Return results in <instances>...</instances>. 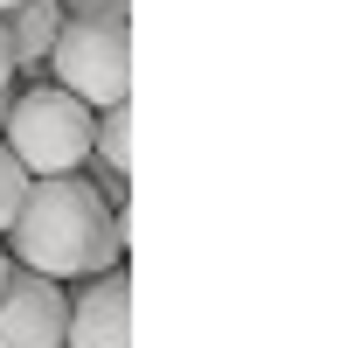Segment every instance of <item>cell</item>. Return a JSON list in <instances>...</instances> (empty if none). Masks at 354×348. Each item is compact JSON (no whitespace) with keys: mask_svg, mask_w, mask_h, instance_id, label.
I'll list each match as a JSON object with an SVG mask.
<instances>
[{"mask_svg":"<svg viewBox=\"0 0 354 348\" xmlns=\"http://www.w3.org/2000/svg\"><path fill=\"white\" fill-rule=\"evenodd\" d=\"M8 258L49 279H91L125 258V216L104 202L91 167L28 182V202L8 223Z\"/></svg>","mask_w":354,"mask_h":348,"instance_id":"obj_1","label":"cell"},{"mask_svg":"<svg viewBox=\"0 0 354 348\" xmlns=\"http://www.w3.org/2000/svg\"><path fill=\"white\" fill-rule=\"evenodd\" d=\"M91 132H97V112L77 91H63V84L15 91L8 125H0L8 153L28 167V182H42V174H77L91 160Z\"/></svg>","mask_w":354,"mask_h":348,"instance_id":"obj_2","label":"cell"},{"mask_svg":"<svg viewBox=\"0 0 354 348\" xmlns=\"http://www.w3.org/2000/svg\"><path fill=\"white\" fill-rule=\"evenodd\" d=\"M49 70L63 91H77L91 112L125 105L132 91V42L118 15H63L56 42H49Z\"/></svg>","mask_w":354,"mask_h":348,"instance_id":"obj_3","label":"cell"},{"mask_svg":"<svg viewBox=\"0 0 354 348\" xmlns=\"http://www.w3.org/2000/svg\"><path fill=\"white\" fill-rule=\"evenodd\" d=\"M63 320H70L63 279L15 265L0 286V348H63Z\"/></svg>","mask_w":354,"mask_h":348,"instance_id":"obj_4","label":"cell"},{"mask_svg":"<svg viewBox=\"0 0 354 348\" xmlns=\"http://www.w3.org/2000/svg\"><path fill=\"white\" fill-rule=\"evenodd\" d=\"M63 348H132V286L125 265L77 279L70 320H63Z\"/></svg>","mask_w":354,"mask_h":348,"instance_id":"obj_5","label":"cell"},{"mask_svg":"<svg viewBox=\"0 0 354 348\" xmlns=\"http://www.w3.org/2000/svg\"><path fill=\"white\" fill-rule=\"evenodd\" d=\"M0 21H8V42H15V70H42L63 28V0H15Z\"/></svg>","mask_w":354,"mask_h":348,"instance_id":"obj_6","label":"cell"},{"mask_svg":"<svg viewBox=\"0 0 354 348\" xmlns=\"http://www.w3.org/2000/svg\"><path fill=\"white\" fill-rule=\"evenodd\" d=\"M21 202H28V167L8 153V139H0V237H8V223H15Z\"/></svg>","mask_w":354,"mask_h":348,"instance_id":"obj_7","label":"cell"},{"mask_svg":"<svg viewBox=\"0 0 354 348\" xmlns=\"http://www.w3.org/2000/svg\"><path fill=\"white\" fill-rule=\"evenodd\" d=\"M63 15H132V0H63Z\"/></svg>","mask_w":354,"mask_h":348,"instance_id":"obj_8","label":"cell"},{"mask_svg":"<svg viewBox=\"0 0 354 348\" xmlns=\"http://www.w3.org/2000/svg\"><path fill=\"white\" fill-rule=\"evenodd\" d=\"M0 84H15V42H8V21H0Z\"/></svg>","mask_w":354,"mask_h":348,"instance_id":"obj_9","label":"cell"},{"mask_svg":"<svg viewBox=\"0 0 354 348\" xmlns=\"http://www.w3.org/2000/svg\"><path fill=\"white\" fill-rule=\"evenodd\" d=\"M8 105H15V84H0V125H8Z\"/></svg>","mask_w":354,"mask_h":348,"instance_id":"obj_10","label":"cell"},{"mask_svg":"<svg viewBox=\"0 0 354 348\" xmlns=\"http://www.w3.org/2000/svg\"><path fill=\"white\" fill-rule=\"evenodd\" d=\"M8 272H15V258H8V251H0V286H8Z\"/></svg>","mask_w":354,"mask_h":348,"instance_id":"obj_11","label":"cell"},{"mask_svg":"<svg viewBox=\"0 0 354 348\" xmlns=\"http://www.w3.org/2000/svg\"><path fill=\"white\" fill-rule=\"evenodd\" d=\"M8 8H15V0H0V15H8Z\"/></svg>","mask_w":354,"mask_h":348,"instance_id":"obj_12","label":"cell"}]
</instances>
